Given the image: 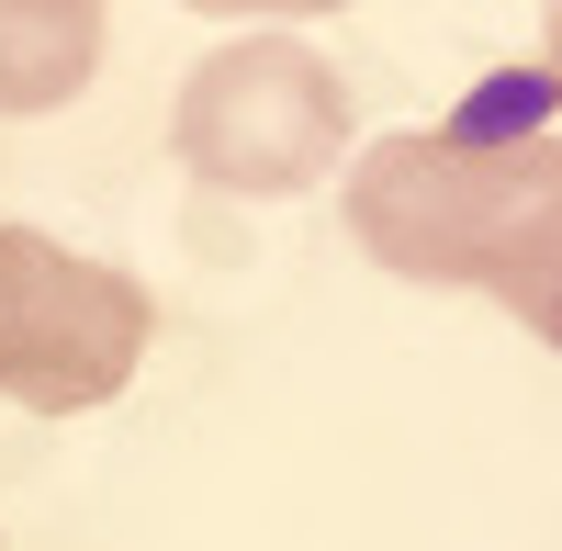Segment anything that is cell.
Returning a JSON list of instances; mask_svg holds the SVG:
<instances>
[{
  "instance_id": "3",
  "label": "cell",
  "mask_w": 562,
  "mask_h": 551,
  "mask_svg": "<svg viewBox=\"0 0 562 551\" xmlns=\"http://www.w3.org/2000/svg\"><path fill=\"white\" fill-rule=\"evenodd\" d=\"M158 304L135 270L79 259L34 225H0V394L34 417H90L135 383Z\"/></svg>"
},
{
  "instance_id": "7",
  "label": "cell",
  "mask_w": 562,
  "mask_h": 551,
  "mask_svg": "<svg viewBox=\"0 0 562 551\" xmlns=\"http://www.w3.org/2000/svg\"><path fill=\"white\" fill-rule=\"evenodd\" d=\"M540 79L562 90V0H540Z\"/></svg>"
},
{
  "instance_id": "6",
  "label": "cell",
  "mask_w": 562,
  "mask_h": 551,
  "mask_svg": "<svg viewBox=\"0 0 562 551\" xmlns=\"http://www.w3.org/2000/svg\"><path fill=\"white\" fill-rule=\"evenodd\" d=\"M518 315H529V327H540V338H551V349H562V259H551V282H540V293H529V304H518Z\"/></svg>"
},
{
  "instance_id": "1",
  "label": "cell",
  "mask_w": 562,
  "mask_h": 551,
  "mask_svg": "<svg viewBox=\"0 0 562 551\" xmlns=\"http://www.w3.org/2000/svg\"><path fill=\"white\" fill-rule=\"evenodd\" d=\"M349 237L428 293H495L518 315L562 259V135H461L416 124L360 147Z\"/></svg>"
},
{
  "instance_id": "2",
  "label": "cell",
  "mask_w": 562,
  "mask_h": 551,
  "mask_svg": "<svg viewBox=\"0 0 562 551\" xmlns=\"http://www.w3.org/2000/svg\"><path fill=\"white\" fill-rule=\"evenodd\" d=\"M349 79L315 57L304 34H237V45H214V57L180 79V102H169V147L192 180H214V192H237V203H293L315 192L326 169L349 158Z\"/></svg>"
},
{
  "instance_id": "4",
  "label": "cell",
  "mask_w": 562,
  "mask_h": 551,
  "mask_svg": "<svg viewBox=\"0 0 562 551\" xmlns=\"http://www.w3.org/2000/svg\"><path fill=\"white\" fill-rule=\"evenodd\" d=\"M102 0H0V113H68L102 79Z\"/></svg>"
},
{
  "instance_id": "5",
  "label": "cell",
  "mask_w": 562,
  "mask_h": 551,
  "mask_svg": "<svg viewBox=\"0 0 562 551\" xmlns=\"http://www.w3.org/2000/svg\"><path fill=\"white\" fill-rule=\"evenodd\" d=\"M180 12H214V23H304V12H349V0H180Z\"/></svg>"
}]
</instances>
